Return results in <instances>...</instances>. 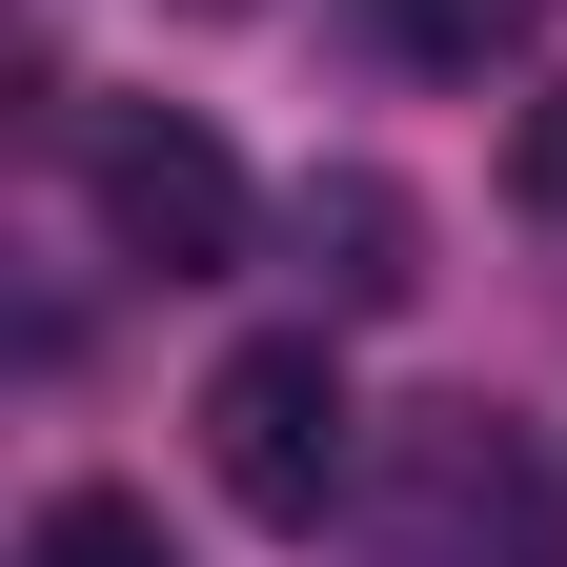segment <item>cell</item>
Listing matches in <instances>:
<instances>
[{"label":"cell","mask_w":567,"mask_h":567,"mask_svg":"<svg viewBox=\"0 0 567 567\" xmlns=\"http://www.w3.org/2000/svg\"><path fill=\"white\" fill-rule=\"evenodd\" d=\"M507 183H527V224H567V82L507 122Z\"/></svg>","instance_id":"cell-7"},{"label":"cell","mask_w":567,"mask_h":567,"mask_svg":"<svg viewBox=\"0 0 567 567\" xmlns=\"http://www.w3.org/2000/svg\"><path fill=\"white\" fill-rule=\"evenodd\" d=\"M284 224H305V284L344 324H385V305H425V203L385 183V163H324L305 203H284Z\"/></svg>","instance_id":"cell-4"},{"label":"cell","mask_w":567,"mask_h":567,"mask_svg":"<svg viewBox=\"0 0 567 567\" xmlns=\"http://www.w3.org/2000/svg\"><path fill=\"white\" fill-rule=\"evenodd\" d=\"M365 547L385 567H567V466L507 405H405L365 466Z\"/></svg>","instance_id":"cell-1"},{"label":"cell","mask_w":567,"mask_h":567,"mask_svg":"<svg viewBox=\"0 0 567 567\" xmlns=\"http://www.w3.org/2000/svg\"><path fill=\"white\" fill-rule=\"evenodd\" d=\"M82 183H102V244H122L142 284H224V264H244V224H264L244 163H224L203 122H163V102H122V122L82 142Z\"/></svg>","instance_id":"cell-3"},{"label":"cell","mask_w":567,"mask_h":567,"mask_svg":"<svg viewBox=\"0 0 567 567\" xmlns=\"http://www.w3.org/2000/svg\"><path fill=\"white\" fill-rule=\"evenodd\" d=\"M203 21H224V0H203Z\"/></svg>","instance_id":"cell-8"},{"label":"cell","mask_w":567,"mask_h":567,"mask_svg":"<svg viewBox=\"0 0 567 567\" xmlns=\"http://www.w3.org/2000/svg\"><path fill=\"white\" fill-rule=\"evenodd\" d=\"M203 466H224L244 527H324V507H365V405H344V344H324V324L224 344V365H203Z\"/></svg>","instance_id":"cell-2"},{"label":"cell","mask_w":567,"mask_h":567,"mask_svg":"<svg viewBox=\"0 0 567 567\" xmlns=\"http://www.w3.org/2000/svg\"><path fill=\"white\" fill-rule=\"evenodd\" d=\"M21 567H183V547H163V507H142V486H61V507L21 527Z\"/></svg>","instance_id":"cell-5"},{"label":"cell","mask_w":567,"mask_h":567,"mask_svg":"<svg viewBox=\"0 0 567 567\" xmlns=\"http://www.w3.org/2000/svg\"><path fill=\"white\" fill-rule=\"evenodd\" d=\"M385 41H405V61H446V82H486V61H527V41H547V0H385Z\"/></svg>","instance_id":"cell-6"}]
</instances>
